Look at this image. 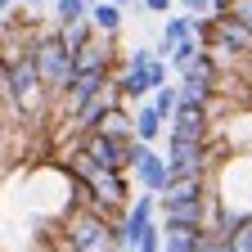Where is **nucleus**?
I'll use <instances>...</instances> for the list:
<instances>
[{"label": "nucleus", "instance_id": "9b49d317", "mask_svg": "<svg viewBox=\"0 0 252 252\" xmlns=\"http://www.w3.org/2000/svg\"><path fill=\"white\" fill-rule=\"evenodd\" d=\"M59 36H63V45H68V50L77 54V50H86L94 36H99V32H94V23H90V18H81V23H68V27H59Z\"/></svg>", "mask_w": 252, "mask_h": 252}, {"label": "nucleus", "instance_id": "5701e85b", "mask_svg": "<svg viewBox=\"0 0 252 252\" xmlns=\"http://www.w3.org/2000/svg\"><path fill=\"white\" fill-rule=\"evenodd\" d=\"M23 5H27V9H36V5H54V0H23Z\"/></svg>", "mask_w": 252, "mask_h": 252}, {"label": "nucleus", "instance_id": "f3484780", "mask_svg": "<svg viewBox=\"0 0 252 252\" xmlns=\"http://www.w3.org/2000/svg\"><path fill=\"white\" fill-rule=\"evenodd\" d=\"M135 252H162V220H153V225L144 230V239H140Z\"/></svg>", "mask_w": 252, "mask_h": 252}, {"label": "nucleus", "instance_id": "0eeeda50", "mask_svg": "<svg viewBox=\"0 0 252 252\" xmlns=\"http://www.w3.org/2000/svg\"><path fill=\"white\" fill-rule=\"evenodd\" d=\"M122 18H126V9L117 5V0H94V5H90V23H94L99 36H117V32H122Z\"/></svg>", "mask_w": 252, "mask_h": 252}, {"label": "nucleus", "instance_id": "39448f33", "mask_svg": "<svg viewBox=\"0 0 252 252\" xmlns=\"http://www.w3.org/2000/svg\"><path fill=\"white\" fill-rule=\"evenodd\" d=\"M207 194H212V171H194V176H171L158 203H203Z\"/></svg>", "mask_w": 252, "mask_h": 252}, {"label": "nucleus", "instance_id": "6e6552de", "mask_svg": "<svg viewBox=\"0 0 252 252\" xmlns=\"http://www.w3.org/2000/svg\"><path fill=\"white\" fill-rule=\"evenodd\" d=\"M162 131H167V117L158 113L153 104H135V140L158 144V140H162Z\"/></svg>", "mask_w": 252, "mask_h": 252}, {"label": "nucleus", "instance_id": "4468645a", "mask_svg": "<svg viewBox=\"0 0 252 252\" xmlns=\"http://www.w3.org/2000/svg\"><path fill=\"white\" fill-rule=\"evenodd\" d=\"M81 18H90L86 0H54V27H68V23H81Z\"/></svg>", "mask_w": 252, "mask_h": 252}, {"label": "nucleus", "instance_id": "423d86ee", "mask_svg": "<svg viewBox=\"0 0 252 252\" xmlns=\"http://www.w3.org/2000/svg\"><path fill=\"white\" fill-rule=\"evenodd\" d=\"M113 86H117V94H122L126 104H144L149 94L158 90V86H153V77H149V68H126V63L117 68Z\"/></svg>", "mask_w": 252, "mask_h": 252}, {"label": "nucleus", "instance_id": "20e7f679", "mask_svg": "<svg viewBox=\"0 0 252 252\" xmlns=\"http://www.w3.org/2000/svg\"><path fill=\"white\" fill-rule=\"evenodd\" d=\"M167 135H180V140H207L212 135V113L203 99H185L180 94V108L171 113L167 122Z\"/></svg>", "mask_w": 252, "mask_h": 252}, {"label": "nucleus", "instance_id": "aec40b11", "mask_svg": "<svg viewBox=\"0 0 252 252\" xmlns=\"http://www.w3.org/2000/svg\"><path fill=\"white\" fill-rule=\"evenodd\" d=\"M140 5H144V14H171L176 0H140Z\"/></svg>", "mask_w": 252, "mask_h": 252}, {"label": "nucleus", "instance_id": "6ab92c4d", "mask_svg": "<svg viewBox=\"0 0 252 252\" xmlns=\"http://www.w3.org/2000/svg\"><path fill=\"white\" fill-rule=\"evenodd\" d=\"M176 9H185V14H216V0H176Z\"/></svg>", "mask_w": 252, "mask_h": 252}, {"label": "nucleus", "instance_id": "b1692460", "mask_svg": "<svg viewBox=\"0 0 252 252\" xmlns=\"http://www.w3.org/2000/svg\"><path fill=\"white\" fill-rule=\"evenodd\" d=\"M117 5H122V9H131V5H140V0H117Z\"/></svg>", "mask_w": 252, "mask_h": 252}, {"label": "nucleus", "instance_id": "f257e3e1", "mask_svg": "<svg viewBox=\"0 0 252 252\" xmlns=\"http://www.w3.org/2000/svg\"><path fill=\"white\" fill-rule=\"evenodd\" d=\"M59 234L68 239L77 252H117V234H113V220L99 212V207H81L72 203L63 212V225Z\"/></svg>", "mask_w": 252, "mask_h": 252}, {"label": "nucleus", "instance_id": "4be33fe9", "mask_svg": "<svg viewBox=\"0 0 252 252\" xmlns=\"http://www.w3.org/2000/svg\"><path fill=\"white\" fill-rule=\"evenodd\" d=\"M234 5H239V0H216V14H220V9H234Z\"/></svg>", "mask_w": 252, "mask_h": 252}, {"label": "nucleus", "instance_id": "412c9836", "mask_svg": "<svg viewBox=\"0 0 252 252\" xmlns=\"http://www.w3.org/2000/svg\"><path fill=\"white\" fill-rule=\"evenodd\" d=\"M14 5H18V0H0V18H5V14H9Z\"/></svg>", "mask_w": 252, "mask_h": 252}, {"label": "nucleus", "instance_id": "dca6fc26", "mask_svg": "<svg viewBox=\"0 0 252 252\" xmlns=\"http://www.w3.org/2000/svg\"><path fill=\"white\" fill-rule=\"evenodd\" d=\"M153 59H162V54H158V45H135V50H126V68H149V63Z\"/></svg>", "mask_w": 252, "mask_h": 252}, {"label": "nucleus", "instance_id": "ddd939ff", "mask_svg": "<svg viewBox=\"0 0 252 252\" xmlns=\"http://www.w3.org/2000/svg\"><path fill=\"white\" fill-rule=\"evenodd\" d=\"M203 50H207V45H203L198 36H185V41H180V45L171 50V68H176V72H185V68H194Z\"/></svg>", "mask_w": 252, "mask_h": 252}, {"label": "nucleus", "instance_id": "f8f14e48", "mask_svg": "<svg viewBox=\"0 0 252 252\" xmlns=\"http://www.w3.org/2000/svg\"><path fill=\"white\" fill-rule=\"evenodd\" d=\"M149 104H153L158 113H162V117L171 122V113L180 108V81H167V86H158V90L149 94Z\"/></svg>", "mask_w": 252, "mask_h": 252}, {"label": "nucleus", "instance_id": "9d476101", "mask_svg": "<svg viewBox=\"0 0 252 252\" xmlns=\"http://www.w3.org/2000/svg\"><path fill=\"white\" fill-rule=\"evenodd\" d=\"M203 230L198 225H162V252H198Z\"/></svg>", "mask_w": 252, "mask_h": 252}, {"label": "nucleus", "instance_id": "f03ea898", "mask_svg": "<svg viewBox=\"0 0 252 252\" xmlns=\"http://www.w3.org/2000/svg\"><path fill=\"white\" fill-rule=\"evenodd\" d=\"M72 59L77 54L63 45V36H59L54 23L45 32L32 27V63H36V72H41V81H45L50 94H63V90H68V81H72Z\"/></svg>", "mask_w": 252, "mask_h": 252}, {"label": "nucleus", "instance_id": "1a4fd4ad", "mask_svg": "<svg viewBox=\"0 0 252 252\" xmlns=\"http://www.w3.org/2000/svg\"><path fill=\"white\" fill-rule=\"evenodd\" d=\"M135 180H140V189H149V194H162V189L171 185V167H167V158H149V162L140 167V171H131Z\"/></svg>", "mask_w": 252, "mask_h": 252}, {"label": "nucleus", "instance_id": "a211bd4d", "mask_svg": "<svg viewBox=\"0 0 252 252\" xmlns=\"http://www.w3.org/2000/svg\"><path fill=\"white\" fill-rule=\"evenodd\" d=\"M198 252H234V248H230V239H220V234L203 230V243H198Z\"/></svg>", "mask_w": 252, "mask_h": 252}, {"label": "nucleus", "instance_id": "7ed1b4c3", "mask_svg": "<svg viewBox=\"0 0 252 252\" xmlns=\"http://www.w3.org/2000/svg\"><path fill=\"white\" fill-rule=\"evenodd\" d=\"M158 220V194H149V189H140V194L131 198V207L122 212V220H113V234H117V252H135L144 230Z\"/></svg>", "mask_w": 252, "mask_h": 252}, {"label": "nucleus", "instance_id": "393cba45", "mask_svg": "<svg viewBox=\"0 0 252 252\" xmlns=\"http://www.w3.org/2000/svg\"><path fill=\"white\" fill-rule=\"evenodd\" d=\"M86 5H94V0H86Z\"/></svg>", "mask_w": 252, "mask_h": 252}, {"label": "nucleus", "instance_id": "2eb2a0df", "mask_svg": "<svg viewBox=\"0 0 252 252\" xmlns=\"http://www.w3.org/2000/svg\"><path fill=\"white\" fill-rule=\"evenodd\" d=\"M149 158H153V144H144V140H135V135L126 140V171H140Z\"/></svg>", "mask_w": 252, "mask_h": 252}]
</instances>
